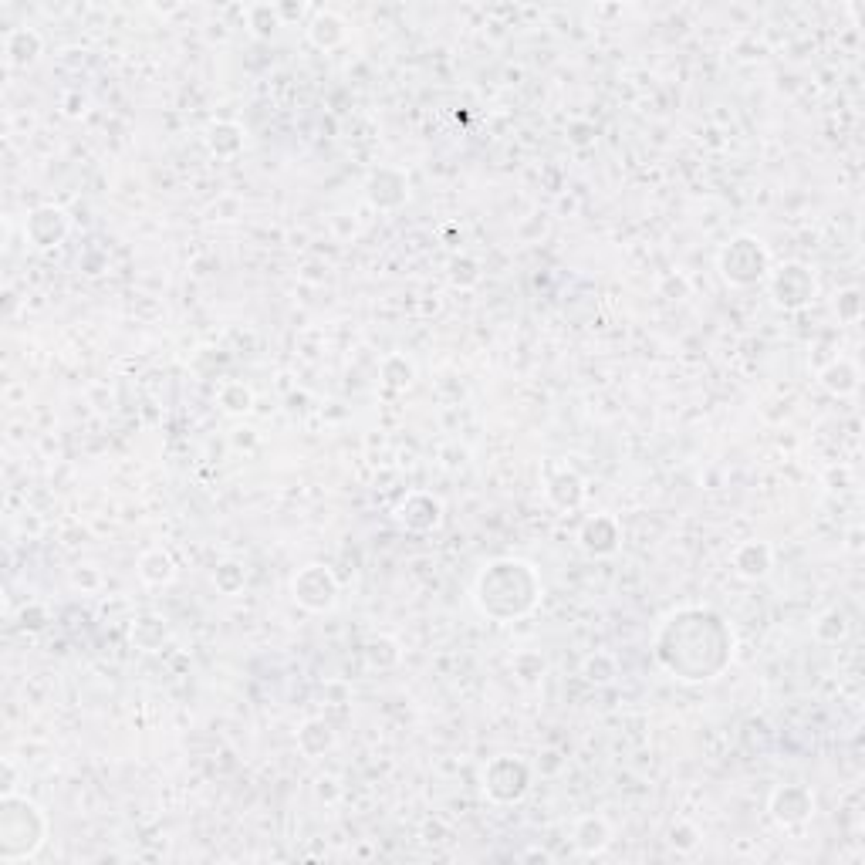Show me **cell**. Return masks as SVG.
<instances>
[{
  "mask_svg": "<svg viewBox=\"0 0 865 865\" xmlns=\"http://www.w3.org/2000/svg\"><path fill=\"white\" fill-rule=\"evenodd\" d=\"M291 599L301 605L305 612H332L338 605V578L328 565H311L301 568L291 578Z\"/></svg>",
  "mask_w": 865,
  "mask_h": 865,
  "instance_id": "7",
  "label": "cell"
},
{
  "mask_svg": "<svg viewBox=\"0 0 865 865\" xmlns=\"http://www.w3.org/2000/svg\"><path fill=\"white\" fill-rule=\"evenodd\" d=\"M71 582H75L78 588H95L98 585V568H92V565L78 568V572L71 575Z\"/></svg>",
  "mask_w": 865,
  "mask_h": 865,
  "instance_id": "34",
  "label": "cell"
},
{
  "mask_svg": "<svg viewBox=\"0 0 865 865\" xmlns=\"http://www.w3.org/2000/svg\"><path fill=\"white\" fill-rule=\"evenodd\" d=\"M335 747V730L325 717H308L305 724L298 727V751L308 757V761H318Z\"/></svg>",
  "mask_w": 865,
  "mask_h": 865,
  "instance_id": "17",
  "label": "cell"
},
{
  "mask_svg": "<svg viewBox=\"0 0 865 865\" xmlns=\"http://www.w3.org/2000/svg\"><path fill=\"white\" fill-rule=\"evenodd\" d=\"M511 666H514V673L521 676L524 683H538L541 676H545V670H548L545 656L534 653V649H521V653L511 659Z\"/></svg>",
  "mask_w": 865,
  "mask_h": 865,
  "instance_id": "30",
  "label": "cell"
},
{
  "mask_svg": "<svg viewBox=\"0 0 865 865\" xmlns=\"http://www.w3.org/2000/svg\"><path fill=\"white\" fill-rule=\"evenodd\" d=\"M129 639H132V646L142 649V653H159V649L169 642V626H166L163 615H153V612L139 615V619H132V626H129Z\"/></svg>",
  "mask_w": 865,
  "mask_h": 865,
  "instance_id": "18",
  "label": "cell"
},
{
  "mask_svg": "<svg viewBox=\"0 0 865 865\" xmlns=\"http://www.w3.org/2000/svg\"><path fill=\"white\" fill-rule=\"evenodd\" d=\"M845 548H849V551H862V528H852V531H849V541H845Z\"/></svg>",
  "mask_w": 865,
  "mask_h": 865,
  "instance_id": "36",
  "label": "cell"
},
{
  "mask_svg": "<svg viewBox=\"0 0 865 865\" xmlns=\"http://www.w3.org/2000/svg\"><path fill=\"white\" fill-rule=\"evenodd\" d=\"M139 578L153 588H166L176 578V561L166 548H149L139 555Z\"/></svg>",
  "mask_w": 865,
  "mask_h": 865,
  "instance_id": "22",
  "label": "cell"
},
{
  "mask_svg": "<svg viewBox=\"0 0 865 865\" xmlns=\"http://www.w3.org/2000/svg\"><path fill=\"white\" fill-rule=\"evenodd\" d=\"M396 521L413 534H430L443 524V501L426 490H413L396 504Z\"/></svg>",
  "mask_w": 865,
  "mask_h": 865,
  "instance_id": "10",
  "label": "cell"
},
{
  "mask_svg": "<svg viewBox=\"0 0 865 865\" xmlns=\"http://www.w3.org/2000/svg\"><path fill=\"white\" fill-rule=\"evenodd\" d=\"M768 291L774 298V305L784 308V311H801L808 308L811 301L818 298V278L815 271L798 261H788V264H778L771 267L768 274Z\"/></svg>",
  "mask_w": 865,
  "mask_h": 865,
  "instance_id": "6",
  "label": "cell"
},
{
  "mask_svg": "<svg viewBox=\"0 0 865 865\" xmlns=\"http://www.w3.org/2000/svg\"><path fill=\"white\" fill-rule=\"evenodd\" d=\"M44 842H48V815L17 791L0 798V862L14 865L34 859Z\"/></svg>",
  "mask_w": 865,
  "mask_h": 865,
  "instance_id": "3",
  "label": "cell"
},
{
  "mask_svg": "<svg viewBox=\"0 0 865 865\" xmlns=\"http://www.w3.org/2000/svg\"><path fill=\"white\" fill-rule=\"evenodd\" d=\"M859 311H862V294L859 291L849 288V291L838 294V318L855 321V318H859Z\"/></svg>",
  "mask_w": 865,
  "mask_h": 865,
  "instance_id": "33",
  "label": "cell"
},
{
  "mask_svg": "<svg viewBox=\"0 0 865 865\" xmlns=\"http://www.w3.org/2000/svg\"><path fill=\"white\" fill-rule=\"evenodd\" d=\"M44 51V38L34 28H14L7 31L4 38V55H7V65L11 68H28L34 61L41 58Z\"/></svg>",
  "mask_w": 865,
  "mask_h": 865,
  "instance_id": "15",
  "label": "cell"
},
{
  "mask_svg": "<svg viewBox=\"0 0 865 865\" xmlns=\"http://www.w3.org/2000/svg\"><path fill=\"white\" fill-rule=\"evenodd\" d=\"M666 842H670L676 852H693L700 845V828L690 825V822H676L670 828V838H666Z\"/></svg>",
  "mask_w": 865,
  "mask_h": 865,
  "instance_id": "32",
  "label": "cell"
},
{
  "mask_svg": "<svg viewBox=\"0 0 865 865\" xmlns=\"http://www.w3.org/2000/svg\"><path fill=\"white\" fill-rule=\"evenodd\" d=\"M845 636H849V615L842 609H828L825 615H818L815 622V639L825 642V646H838Z\"/></svg>",
  "mask_w": 865,
  "mask_h": 865,
  "instance_id": "26",
  "label": "cell"
},
{
  "mask_svg": "<svg viewBox=\"0 0 865 865\" xmlns=\"http://www.w3.org/2000/svg\"><path fill=\"white\" fill-rule=\"evenodd\" d=\"M349 38V24H345L342 14L335 11H318L308 21V41L321 51H335L338 44Z\"/></svg>",
  "mask_w": 865,
  "mask_h": 865,
  "instance_id": "16",
  "label": "cell"
},
{
  "mask_svg": "<svg viewBox=\"0 0 865 865\" xmlns=\"http://www.w3.org/2000/svg\"><path fill=\"white\" fill-rule=\"evenodd\" d=\"M730 565H734V572L740 578H747V582H761L774 568V551L768 541H744V545L734 548Z\"/></svg>",
  "mask_w": 865,
  "mask_h": 865,
  "instance_id": "13",
  "label": "cell"
},
{
  "mask_svg": "<svg viewBox=\"0 0 865 865\" xmlns=\"http://www.w3.org/2000/svg\"><path fill=\"white\" fill-rule=\"evenodd\" d=\"M4 795H14V764L4 761Z\"/></svg>",
  "mask_w": 865,
  "mask_h": 865,
  "instance_id": "35",
  "label": "cell"
},
{
  "mask_svg": "<svg viewBox=\"0 0 865 865\" xmlns=\"http://www.w3.org/2000/svg\"><path fill=\"white\" fill-rule=\"evenodd\" d=\"M362 656H365V663H369V670H392V666H399V659H403V649H399V642L392 636H376L365 642Z\"/></svg>",
  "mask_w": 865,
  "mask_h": 865,
  "instance_id": "23",
  "label": "cell"
},
{
  "mask_svg": "<svg viewBox=\"0 0 865 865\" xmlns=\"http://www.w3.org/2000/svg\"><path fill=\"white\" fill-rule=\"evenodd\" d=\"M71 234V217L68 210L55 207V203H41L28 213L24 220V237L34 251H58Z\"/></svg>",
  "mask_w": 865,
  "mask_h": 865,
  "instance_id": "8",
  "label": "cell"
},
{
  "mask_svg": "<svg viewBox=\"0 0 865 865\" xmlns=\"http://www.w3.org/2000/svg\"><path fill=\"white\" fill-rule=\"evenodd\" d=\"M734 649L737 639L727 619L703 605H683L670 612L653 639L656 663L686 683H710L724 676L734 663Z\"/></svg>",
  "mask_w": 865,
  "mask_h": 865,
  "instance_id": "1",
  "label": "cell"
},
{
  "mask_svg": "<svg viewBox=\"0 0 865 865\" xmlns=\"http://www.w3.org/2000/svg\"><path fill=\"white\" fill-rule=\"evenodd\" d=\"M213 585H217L220 595H237L244 592L247 585V572L244 565H237V561H220L217 568H213Z\"/></svg>",
  "mask_w": 865,
  "mask_h": 865,
  "instance_id": "28",
  "label": "cell"
},
{
  "mask_svg": "<svg viewBox=\"0 0 865 865\" xmlns=\"http://www.w3.org/2000/svg\"><path fill=\"white\" fill-rule=\"evenodd\" d=\"M244 129L237 126V122H227V119H220V122H213V126L207 129V149L217 159H234V156H240L244 153Z\"/></svg>",
  "mask_w": 865,
  "mask_h": 865,
  "instance_id": "21",
  "label": "cell"
},
{
  "mask_svg": "<svg viewBox=\"0 0 865 865\" xmlns=\"http://www.w3.org/2000/svg\"><path fill=\"white\" fill-rule=\"evenodd\" d=\"M615 673H619V666H615V656L612 653H592V656H585V663H582V676L588 683H612L615 680Z\"/></svg>",
  "mask_w": 865,
  "mask_h": 865,
  "instance_id": "29",
  "label": "cell"
},
{
  "mask_svg": "<svg viewBox=\"0 0 865 865\" xmlns=\"http://www.w3.org/2000/svg\"><path fill=\"white\" fill-rule=\"evenodd\" d=\"M545 497L558 507V511H575V507L585 501V484H582V477L572 474V470H558V474H551V480H548Z\"/></svg>",
  "mask_w": 865,
  "mask_h": 865,
  "instance_id": "19",
  "label": "cell"
},
{
  "mask_svg": "<svg viewBox=\"0 0 865 865\" xmlns=\"http://www.w3.org/2000/svg\"><path fill=\"white\" fill-rule=\"evenodd\" d=\"M818 382H822L825 392L845 399V396H852V392L859 389V365H855L852 359H835V362H828L822 372H818Z\"/></svg>",
  "mask_w": 865,
  "mask_h": 865,
  "instance_id": "20",
  "label": "cell"
},
{
  "mask_svg": "<svg viewBox=\"0 0 865 865\" xmlns=\"http://www.w3.org/2000/svg\"><path fill=\"white\" fill-rule=\"evenodd\" d=\"M450 281L457 284V288H474V284L480 281V261L470 254H460L450 261Z\"/></svg>",
  "mask_w": 865,
  "mask_h": 865,
  "instance_id": "31",
  "label": "cell"
},
{
  "mask_svg": "<svg viewBox=\"0 0 865 865\" xmlns=\"http://www.w3.org/2000/svg\"><path fill=\"white\" fill-rule=\"evenodd\" d=\"M244 17H247V28H251L257 38H271L274 31L281 28V7H271V4H251L244 11Z\"/></svg>",
  "mask_w": 865,
  "mask_h": 865,
  "instance_id": "27",
  "label": "cell"
},
{
  "mask_svg": "<svg viewBox=\"0 0 865 865\" xmlns=\"http://www.w3.org/2000/svg\"><path fill=\"white\" fill-rule=\"evenodd\" d=\"M615 828L605 815H582L572 825V845L582 855H602L612 845Z\"/></svg>",
  "mask_w": 865,
  "mask_h": 865,
  "instance_id": "14",
  "label": "cell"
},
{
  "mask_svg": "<svg viewBox=\"0 0 865 865\" xmlns=\"http://www.w3.org/2000/svg\"><path fill=\"white\" fill-rule=\"evenodd\" d=\"M768 811L781 828H798L815 815V795L808 784H781V788H774Z\"/></svg>",
  "mask_w": 865,
  "mask_h": 865,
  "instance_id": "9",
  "label": "cell"
},
{
  "mask_svg": "<svg viewBox=\"0 0 865 865\" xmlns=\"http://www.w3.org/2000/svg\"><path fill=\"white\" fill-rule=\"evenodd\" d=\"M365 200L376 210H399L409 200V176L403 169L379 166L365 180Z\"/></svg>",
  "mask_w": 865,
  "mask_h": 865,
  "instance_id": "11",
  "label": "cell"
},
{
  "mask_svg": "<svg viewBox=\"0 0 865 865\" xmlns=\"http://www.w3.org/2000/svg\"><path fill=\"white\" fill-rule=\"evenodd\" d=\"M217 399H220V409L230 416H247L254 409V392L251 386H244V382H224Z\"/></svg>",
  "mask_w": 865,
  "mask_h": 865,
  "instance_id": "24",
  "label": "cell"
},
{
  "mask_svg": "<svg viewBox=\"0 0 865 865\" xmlns=\"http://www.w3.org/2000/svg\"><path fill=\"white\" fill-rule=\"evenodd\" d=\"M578 541H582V548L588 551V555L605 558V555H615V551H619L622 528H619V521H615L612 514H595V517H588V521L582 524Z\"/></svg>",
  "mask_w": 865,
  "mask_h": 865,
  "instance_id": "12",
  "label": "cell"
},
{
  "mask_svg": "<svg viewBox=\"0 0 865 865\" xmlns=\"http://www.w3.org/2000/svg\"><path fill=\"white\" fill-rule=\"evenodd\" d=\"M531 778L534 771L528 761L501 754L484 768V795L497 805H517L531 791Z\"/></svg>",
  "mask_w": 865,
  "mask_h": 865,
  "instance_id": "5",
  "label": "cell"
},
{
  "mask_svg": "<svg viewBox=\"0 0 865 865\" xmlns=\"http://www.w3.org/2000/svg\"><path fill=\"white\" fill-rule=\"evenodd\" d=\"M413 379H416V369L406 355L392 352L382 359V382H386V389H409Z\"/></svg>",
  "mask_w": 865,
  "mask_h": 865,
  "instance_id": "25",
  "label": "cell"
},
{
  "mask_svg": "<svg viewBox=\"0 0 865 865\" xmlns=\"http://www.w3.org/2000/svg\"><path fill=\"white\" fill-rule=\"evenodd\" d=\"M477 609L494 622H514L538 609L541 602V575L531 561L521 558H494L480 568L474 582Z\"/></svg>",
  "mask_w": 865,
  "mask_h": 865,
  "instance_id": "2",
  "label": "cell"
},
{
  "mask_svg": "<svg viewBox=\"0 0 865 865\" xmlns=\"http://www.w3.org/2000/svg\"><path fill=\"white\" fill-rule=\"evenodd\" d=\"M717 267L727 284L734 288H754V284L768 281L771 274V254L754 234H737L724 244L717 257Z\"/></svg>",
  "mask_w": 865,
  "mask_h": 865,
  "instance_id": "4",
  "label": "cell"
}]
</instances>
